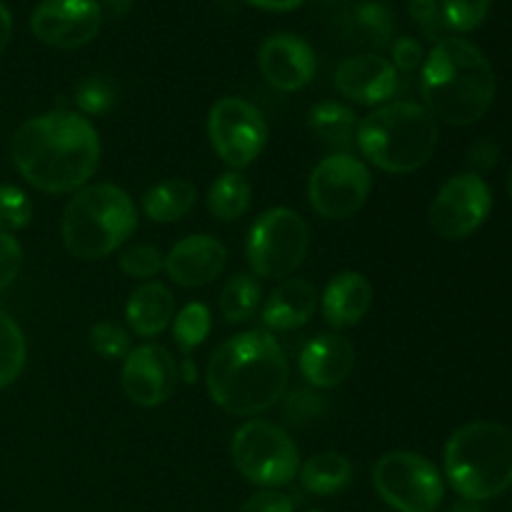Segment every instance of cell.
<instances>
[{
  "mask_svg": "<svg viewBox=\"0 0 512 512\" xmlns=\"http://www.w3.org/2000/svg\"><path fill=\"white\" fill-rule=\"evenodd\" d=\"M25 358H28V345L23 330L5 310H0V390L18 380L25 368Z\"/></svg>",
  "mask_w": 512,
  "mask_h": 512,
  "instance_id": "83f0119b",
  "label": "cell"
},
{
  "mask_svg": "<svg viewBox=\"0 0 512 512\" xmlns=\"http://www.w3.org/2000/svg\"><path fill=\"white\" fill-rule=\"evenodd\" d=\"M75 105L80 115H108L118 103V85L108 75H88L75 85Z\"/></svg>",
  "mask_w": 512,
  "mask_h": 512,
  "instance_id": "f1b7e54d",
  "label": "cell"
},
{
  "mask_svg": "<svg viewBox=\"0 0 512 512\" xmlns=\"http://www.w3.org/2000/svg\"><path fill=\"white\" fill-rule=\"evenodd\" d=\"M390 63L395 65V70H403V73H415L418 68H423L425 53L423 45L418 43L410 35H403L393 43V60Z\"/></svg>",
  "mask_w": 512,
  "mask_h": 512,
  "instance_id": "8d00e7d4",
  "label": "cell"
},
{
  "mask_svg": "<svg viewBox=\"0 0 512 512\" xmlns=\"http://www.w3.org/2000/svg\"><path fill=\"white\" fill-rule=\"evenodd\" d=\"M293 500L278 490H260V493L250 495L240 512H293Z\"/></svg>",
  "mask_w": 512,
  "mask_h": 512,
  "instance_id": "74e56055",
  "label": "cell"
},
{
  "mask_svg": "<svg viewBox=\"0 0 512 512\" xmlns=\"http://www.w3.org/2000/svg\"><path fill=\"white\" fill-rule=\"evenodd\" d=\"M408 10L410 15H413L415 23L420 25V30L425 33V38H430L433 43H440V40L445 38L448 23H445L440 0H410Z\"/></svg>",
  "mask_w": 512,
  "mask_h": 512,
  "instance_id": "e575fe53",
  "label": "cell"
},
{
  "mask_svg": "<svg viewBox=\"0 0 512 512\" xmlns=\"http://www.w3.org/2000/svg\"><path fill=\"white\" fill-rule=\"evenodd\" d=\"M250 200H253L250 180L238 170H230L210 185L208 210L223 223H230V220H238L248 213Z\"/></svg>",
  "mask_w": 512,
  "mask_h": 512,
  "instance_id": "d4e9b609",
  "label": "cell"
},
{
  "mask_svg": "<svg viewBox=\"0 0 512 512\" xmlns=\"http://www.w3.org/2000/svg\"><path fill=\"white\" fill-rule=\"evenodd\" d=\"M23 268V248L8 233H0V293L15 283Z\"/></svg>",
  "mask_w": 512,
  "mask_h": 512,
  "instance_id": "d590c367",
  "label": "cell"
},
{
  "mask_svg": "<svg viewBox=\"0 0 512 512\" xmlns=\"http://www.w3.org/2000/svg\"><path fill=\"white\" fill-rule=\"evenodd\" d=\"M103 25L98 0H43L30 15V30L40 43L58 50L88 45Z\"/></svg>",
  "mask_w": 512,
  "mask_h": 512,
  "instance_id": "4fadbf2b",
  "label": "cell"
},
{
  "mask_svg": "<svg viewBox=\"0 0 512 512\" xmlns=\"http://www.w3.org/2000/svg\"><path fill=\"white\" fill-rule=\"evenodd\" d=\"M310 230L290 208H270L253 223L245 245L248 265L260 278H288L308 255Z\"/></svg>",
  "mask_w": 512,
  "mask_h": 512,
  "instance_id": "ba28073f",
  "label": "cell"
},
{
  "mask_svg": "<svg viewBox=\"0 0 512 512\" xmlns=\"http://www.w3.org/2000/svg\"><path fill=\"white\" fill-rule=\"evenodd\" d=\"M350 28L360 43L380 48L393 38L395 15L385 3H360L350 15Z\"/></svg>",
  "mask_w": 512,
  "mask_h": 512,
  "instance_id": "4316f807",
  "label": "cell"
},
{
  "mask_svg": "<svg viewBox=\"0 0 512 512\" xmlns=\"http://www.w3.org/2000/svg\"><path fill=\"white\" fill-rule=\"evenodd\" d=\"M245 3L258 10H268V13H290V10L300 8L305 0H245Z\"/></svg>",
  "mask_w": 512,
  "mask_h": 512,
  "instance_id": "ab89813d",
  "label": "cell"
},
{
  "mask_svg": "<svg viewBox=\"0 0 512 512\" xmlns=\"http://www.w3.org/2000/svg\"><path fill=\"white\" fill-rule=\"evenodd\" d=\"M175 315V298L163 283H145L130 295L125 305V320L140 338H155L170 325Z\"/></svg>",
  "mask_w": 512,
  "mask_h": 512,
  "instance_id": "44dd1931",
  "label": "cell"
},
{
  "mask_svg": "<svg viewBox=\"0 0 512 512\" xmlns=\"http://www.w3.org/2000/svg\"><path fill=\"white\" fill-rule=\"evenodd\" d=\"M400 88L395 65L378 53L345 58L335 70V90L355 105H385Z\"/></svg>",
  "mask_w": 512,
  "mask_h": 512,
  "instance_id": "9a60e30c",
  "label": "cell"
},
{
  "mask_svg": "<svg viewBox=\"0 0 512 512\" xmlns=\"http://www.w3.org/2000/svg\"><path fill=\"white\" fill-rule=\"evenodd\" d=\"M208 138L215 155L233 170H243L268 143L263 113L243 98H220L210 108Z\"/></svg>",
  "mask_w": 512,
  "mask_h": 512,
  "instance_id": "8fae6325",
  "label": "cell"
},
{
  "mask_svg": "<svg viewBox=\"0 0 512 512\" xmlns=\"http://www.w3.org/2000/svg\"><path fill=\"white\" fill-rule=\"evenodd\" d=\"M420 93L435 120L473 125L495 100L493 65L470 40L443 38L425 58Z\"/></svg>",
  "mask_w": 512,
  "mask_h": 512,
  "instance_id": "3957f363",
  "label": "cell"
},
{
  "mask_svg": "<svg viewBox=\"0 0 512 512\" xmlns=\"http://www.w3.org/2000/svg\"><path fill=\"white\" fill-rule=\"evenodd\" d=\"M33 220V203L15 185H0V233H18Z\"/></svg>",
  "mask_w": 512,
  "mask_h": 512,
  "instance_id": "4dcf8cb0",
  "label": "cell"
},
{
  "mask_svg": "<svg viewBox=\"0 0 512 512\" xmlns=\"http://www.w3.org/2000/svg\"><path fill=\"white\" fill-rule=\"evenodd\" d=\"M100 8H103V15H110V18H123V15H128L130 8H133V0H103Z\"/></svg>",
  "mask_w": 512,
  "mask_h": 512,
  "instance_id": "60d3db41",
  "label": "cell"
},
{
  "mask_svg": "<svg viewBox=\"0 0 512 512\" xmlns=\"http://www.w3.org/2000/svg\"><path fill=\"white\" fill-rule=\"evenodd\" d=\"M318 308V290L303 278H288L270 293L263 308V323L268 330L288 333L303 328Z\"/></svg>",
  "mask_w": 512,
  "mask_h": 512,
  "instance_id": "ffe728a7",
  "label": "cell"
},
{
  "mask_svg": "<svg viewBox=\"0 0 512 512\" xmlns=\"http://www.w3.org/2000/svg\"><path fill=\"white\" fill-rule=\"evenodd\" d=\"M493 190L478 173L450 178L430 205V225L445 240H463L488 220Z\"/></svg>",
  "mask_w": 512,
  "mask_h": 512,
  "instance_id": "7c38bea8",
  "label": "cell"
},
{
  "mask_svg": "<svg viewBox=\"0 0 512 512\" xmlns=\"http://www.w3.org/2000/svg\"><path fill=\"white\" fill-rule=\"evenodd\" d=\"M300 373L313 388H338L355 368V348L348 338L335 333L315 335L300 350Z\"/></svg>",
  "mask_w": 512,
  "mask_h": 512,
  "instance_id": "ac0fdd59",
  "label": "cell"
},
{
  "mask_svg": "<svg viewBox=\"0 0 512 512\" xmlns=\"http://www.w3.org/2000/svg\"><path fill=\"white\" fill-rule=\"evenodd\" d=\"M288 360L268 330H248L225 340L210 355V400L238 418L268 413L288 388Z\"/></svg>",
  "mask_w": 512,
  "mask_h": 512,
  "instance_id": "7a4b0ae2",
  "label": "cell"
},
{
  "mask_svg": "<svg viewBox=\"0 0 512 512\" xmlns=\"http://www.w3.org/2000/svg\"><path fill=\"white\" fill-rule=\"evenodd\" d=\"M310 512H325V510H310Z\"/></svg>",
  "mask_w": 512,
  "mask_h": 512,
  "instance_id": "bcb514c9",
  "label": "cell"
},
{
  "mask_svg": "<svg viewBox=\"0 0 512 512\" xmlns=\"http://www.w3.org/2000/svg\"><path fill=\"white\" fill-rule=\"evenodd\" d=\"M163 253H160L155 245H135V248L125 250L123 258H120V268H123L125 275L130 278L148 280L155 278V275L163 270Z\"/></svg>",
  "mask_w": 512,
  "mask_h": 512,
  "instance_id": "836d02e7",
  "label": "cell"
},
{
  "mask_svg": "<svg viewBox=\"0 0 512 512\" xmlns=\"http://www.w3.org/2000/svg\"><path fill=\"white\" fill-rule=\"evenodd\" d=\"M233 463L248 483L265 490L288 485L300 470V453L295 440L268 420H248L235 433Z\"/></svg>",
  "mask_w": 512,
  "mask_h": 512,
  "instance_id": "52a82bcc",
  "label": "cell"
},
{
  "mask_svg": "<svg viewBox=\"0 0 512 512\" xmlns=\"http://www.w3.org/2000/svg\"><path fill=\"white\" fill-rule=\"evenodd\" d=\"M258 65L263 78L275 90L295 93L315 78L318 60H315L313 48L303 38L293 33H275L260 45Z\"/></svg>",
  "mask_w": 512,
  "mask_h": 512,
  "instance_id": "2e32d148",
  "label": "cell"
},
{
  "mask_svg": "<svg viewBox=\"0 0 512 512\" xmlns=\"http://www.w3.org/2000/svg\"><path fill=\"white\" fill-rule=\"evenodd\" d=\"M445 478L463 500L483 503L512 485V430L475 420L450 435L443 453Z\"/></svg>",
  "mask_w": 512,
  "mask_h": 512,
  "instance_id": "5b68a950",
  "label": "cell"
},
{
  "mask_svg": "<svg viewBox=\"0 0 512 512\" xmlns=\"http://www.w3.org/2000/svg\"><path fill=\"white\" fill-rule=\"evenodd\" d=\"M298 478L303 490L325 498V495L343 493V490L348 488L350 480H353V463H350V458H345L343 453L325 450V453L313 455V458L298 470Z\"/></svg>",
  "mask_w": 512,
  "mask_h": 512,
  "instance_id": "7402d4cb",
  "label": "cell"
},
{
  "mask_svg": "<svg viewBox=\"0 0 512 512\" xmlns=\"http://www.w3.org/2000/svg\"><path fill=\"white\" fill-rule=\"evenodd\" d=\"M138 228L133 198L113 183L83 185L63 213V243L73 258L103 260Z\"/></svg>",
  "mask_w": 512,
  "mask_h": 512,
  "instance_id": "8992f818",
  "label": "cell"
},
{
  "mask_svg": "<svg viewBox=\"0 0 512 512\" xmlns=\"http://www.w3.org/2000/svg\"><path fill=\"white\" fill-rule=\"evenodd\" d=\"M195 200H198V190L193 183L183 178H170L153 185L143 195V213L153 223H175L195 208Z\"/></svg>",
  "mask_w": 512,
  "mask_h": 512,
  "instance_id": "603a6c76",
  "label": "cell"
},
{
  "mask_svg": "<svg viewBox=\"0 0 512 512\" xmlns=\"http://www.w3.org/2000/svg\"><path fill=\"white\" fill-rule=\"evenodd\" d=\"M358 115L353 108L335 100H325L310 108L308 125L323 143L333 145L338 150H348L355 145V135H358Z\"/></svg>",
  "mask_w": 512,
  "mask_h": 512,
  "instance_id": "cb8c5ba5",
  "label": "cell"
},
{
  "mask_svg": "<svg viewBox=\"0 0 512 512\" xmlns=\"http://www.w3.org/2000/svg\"><path fill=\"white\" fill-rule=\"evenodd\" d=\"M373 190V178L363 160L335 153L320 160L308 180V198L315 213L328 220H345L358 213Z\"/></svg>",
  "mask_w": 512,
  "mask_h": 512,
  "instance_id": "30bf717a",
  "label": "cell"
},
{
  "mask_svg": "<svg viewBox=\"0 0 512 512\" xmlns=\"http://www.w3.org/2000/svg\"><path fill=\"white\" fill-rule=\"evenodd\" d=\"M373 305V285L363 273L345 270L328 283L323 293V315L330 328H353Z\"/></svg>",
  "mask_w": 512,
  "mask_h": 512,
  "instance_id": "d6986e66",
  "label": "cell"
},
{
  "mask_svg": "<svg viewBox=\"0 0 512 512\" xmlns=\"http://www.w3.org/2000/svg\"><path fill=\"white\" fill-rule=\"evenodd\" d=\"M10 35H13V18H10V10L5 8V3L0 0V53L8 45Z\"/></svg>",
  "mask_w": 512,
  "mask_h": 512,
  "instance_id": "b9f144b4",
  "label": "cell"
},
{
  "mask_svg": "<svg viewBox=\"0 0 512 512\" xmlns=\"http://www.w3.org/2000/svg\"><path fill=\"white\" fill-rule=\"evenodd\" d=\"M355 145L385 173H415L438 148V120L425 105L410 100L385 103L360 120Z\"/></svg>",
  "mask_w": 512,
  "mask_h": 512,
  "instance_id": "277c9868",
  "label": "cell"
},
{
  "mask_svg": "<svg viewBox=\"0 0 512 512\" xmlns=\"http://www.w3.org/2000/svg\"><path fill=\"white\" fill-rule=\"evenodd\" d=\"M123 390L140 408H158L175 393L180 370L175 358L163 345H138L123 363Z\"/></svg>",
  "mask_w": 512,
  "mask_h": 512,
  "instance_id": "5bb4252c",
  "label": "cell"
},
{
  "mask_svg": "<svg viewBox=\"0 0 512 512\" xmlns=\"http://www.w3.org/2000/svg\"><path fill=\"white\" fill-rule=\"evenodd\" d=\"M15 168L43 193H75L100 165V138L95 125L75 110L58 108L30 118L15 130Z\"/></svg>",
  "mask_w": 512,
  "mask_h": 512,
  "instance_id": "6da1fadb",
  "label": "cell"
},
{
  "mask_svg": "<svg viewBox=\"0 0 512 512\" xmlns=\"http://www.w3.org/2000/svg\"><path fill=\"white\" fill-rule=\"evenodd\" d=\"M508 193H510V200H512V168H510V175H508Z\"/></svg>",
  "mask_w": 512,
  "mask_h": 512,
  "instance_id": "f6af8a7d",
  "label": "cell"
},
{
  "mask_svg": "<svg viewBox=\"0 0 512 512\" xmlns=\"http://www.w3.org/2000/svg\"><path fill=\"white\" fill-rule=\"evenodd\" d=\"M288 420H303V418H315V415L323 413V400H320V395L315 393H303V390H298V393L290 395L288 400Z\"/></svg>",
  "mask_w": 512,
  "mask_h": 512,
  "instance_id": "f35d334b",
  "label": "cell"
},
{
  "mask_svg": "<svg viewBox=\"0 0 512 512\" xmlns=\"http://www.w3.org/2000/svg\"><path fill=\"white\" fill-rule=\"evenodd\" d=\"M440 5H443L448 30L470 33V30L480 28L483 20L488 18L493 0H443Z\"/></svg>",
  "mask_w": 512,
  "mask_h": 512,
  "instance_id": "d6a6232c",
  "label": "cell"
},
{
  "mask_svg": "<svg viewBox=\"0 0 512 512\" xmlns=\"http://www.w3.org/2000/svg\"><path fill=\"white\" fill-rule=\"evenodd\" d=\"M263 298V288L253 275H235L220 293V313L228 323H245L255 315Z\"/></svg>",
  "mask_w": 512,
  "mask_h": 512,
  "instance_id": "484cf974",
  "label": "cell"
},
{
  "mask_svg": "<svg viewBox=\"0 0 512 512\" xmlns=\"http://www.w3.org/2000/svg\"><path fill=\"white\" fill-rule=\"evenodd\" d=\"M195 378V368L190 360H185V380H193Z\"/></svg>",
  "mask_w": 512,
  "mask_h": 512,
  "instance_id": "ee69618b",
  "label": "cell"
},
{
  "mask_svg": "<svg viewBox=\"0 0 512 512\" xmlns=\"http://www.w3.org/2000/svg\"><path fill=\"white\" fill-rule=\"evenodd\" d=\"M90 348L100 355L103 360H120L128 358L130 348V335L123 325L113 323V320H100L90 328L88 333Z\"/></svg>",
  "mask_w": 512,
  "mask_h": 512,
  "instance_id": "1f68e13d",
  "label": "cell"
},
{
  "mask_svg": "<svg viewBox=\"0 0 512 512\" xmlns=\"http://www.w3.org/2000/svg\"><path fill=\"white\" fill-rule=\"evenodd\" d=\"M228 263V250L213 235H188L165 255L163 270L180 288H203L213 283Z\"/></svg>",
  "mask_w": 512,
  "mask_h": 512,
  "instance_id": "e0dca14e",
  "label": "cell"
},
{
  "mask_svg": "<svg viewBox=\"0 0 512 512\" xmlns=\"http://www.w3.org/2000/svg\"><path fill=\"white\" fill-rule=\"evenodd\" d=\"M375 493L398 512H438L443 503V475L425 455L410 450L385 453L373 468Z\"/></svg>",
  "mask_w": 512,
  "mask_h": 512,
  "instance_id": "9c48e42d",
  "label": "cell"
},
{
  "mask_svg": "<svg viewBox=\"0 0 512 512\" xmlns=\"http://www.w3.org/2000/svg\"><path fill=\"white\" fill-rule=\"evenodd\" d=\"M445 512H483V510H480V505L473 503V500H460V503L450 505Z\"/></svg>",
  "mask_w": 512,
  "mask_h": 512,
  "instance_id": "7bdbcfd3",
  "label": "cell"
},
{
  "mask_svg": "<svg viewBox=\"0 0 512 512\" xmlns=\"http://www.w3.org/2000/svg\"><path fill=\"white\" fill-rule=\"evenodd\" d=\"M210 328H213V318H210L208 305L188 303L175 315L173 338L183 353H190V350L200 348L205 343V338L210 335Z\"/></svg>",
  "mask_w": 512,
  "mask_h": 512,
  "instance_id": "f546056e",
  "label": "cell"
}]
</instances>
